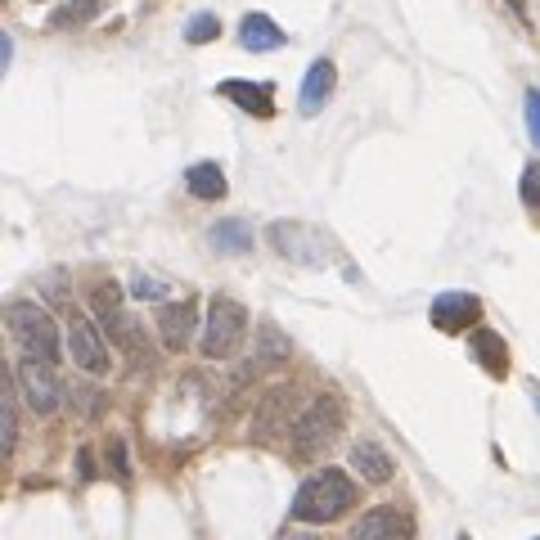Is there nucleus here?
<instances>
[{"instance_id": "obj_1", "label": "nucleus", "mask_w": 540, "mask_h": 540, "mask_svg": "<svg viewBox=\"0 0 540 540\" xmlns=\"http://www.w3.org/2000/svg\"><path fill=\"white\" fill-rule=\"evenodd\" d=\"M356 504V486L342 468H320L293 495V522H333Z\"/></svg>"}, {"instance_id": "obj_2", "label": "nucleus", "mask_w": 540, "mask_h": 540, "mask_svg": "<svg viewBox=\"0 0 540 540\" xmlns=\"http://www.w3.org/2000/svg\"><path fill=\"white\" fill-rule=\"evenodd\" d=\"M5 320H9V333H14L18 351H23V360H45V365L59 360V329H54V320L41 311V306L9 302Z\"/></svg>"}, {"instance_id": "obj_3", "label": "nucleus", "mask_w": 540, "mask_h": 540, "mask_svg": "<svg viewBox=\"0 0 540 540\" xmlns=\"http://www.w3.org/2000/svg\"><path fill=\"white\" fill-rule=\"evenodd\" d=\"M338 423H342V410L333 396H315V401L302 405L297 423L288 428V441H293V455L302 459H315L329 450V441L338 437Z\"/></svg>"}, {"instance_id": "obj_4", "label": "nucleus", "mask_w": 540, "mask_h": 540, "mask_svg": "<svg viewBox=\"0 0 540 540\" xmlns=\"http://www.w3.org/2000/svg\"><path fill=\"white\" fill-rule=\"evenodd\" d=\"M243 329H248V311L234 297H212L207 306V324H203V356L207 360H225L239 351Z\"/></svg>"}, {"instance_id": "obj_5", "label": "nucleus", "mask_w": 540, "mask_h": 540, "mask_svg": "<svg viewBox=\"0 0 540 540\" xmlns=\"http://www.w3.org/2000/svg\"><path fill=\"white\" fill-rule=\"evenodd\" d=\"M18 392H23V401L32 414H54L59 410L63 387H59V378H54V369L45 365V360H23V365H18Z\"/></svg>"}, {"instance_id": "obj_6", "label": "nucleus", "mask_w": 540, "mask_h": 540, "mask_svg": "<svg viewBox=\"0 0 540 540\" xmlns=\"http://www.w3.org/2000/svg\"><path fill=\"white\" fill-rule=\"evenodd\" d=\"M297 387H288V383H279V387H270L266 396H261V405H257V419H252V437L257 441H270L279 428H293L297 423Z\"/></svg>"}, {"instance_id": "obj_7", "label": "nucleus", "mask_w": 540, "mask_h": 540, "mask_svg": "<svg viewBox=\"0 0 540 540\" xmlns=\"http://www.w3.org/2000/svg\"><path fill=\"white\" fill-rule=\"evenodd\" d=\"M68 356L77 360V369H86V374H108L104 333L95 329L90 315H72V324H68Z\"/></svg>"}, {"instance_id": "obj_8", "label": "nucleus", "mask_w": 540, "mask_h": 540, "mask_svg": "<svg viewBox=\"0 0 540 540\" xmlns=\"http://www.w3.org/2000/svg\"><path fill=\"white\" fill-rule=\"evenodd\" d=\"M270 243H275V252H279V257H288V261L324 266V243L315 239L306 225H297V221H275V225H270Z\"/></svg>"}, {"instance_id": "obj_9", "label": "nucleus", "mask_w": 540, "mask_h": 540, "mask_svg": "<svg viewBox=\"0 0 540 540\" xmlns=\"http://www.w3.org/2000/svg\"><path fill=\"white\" fill-rule=\"evenodd\" d=\"M477 311H482V306H477L473 293H437V302H432L428 315L441 333H459L477 320Z\"/></svg>"}, {"instance_id": "obj_10", "label": "nucleus", "mask_w": 540, "mask_h": 540, "mask_svg": "<svg viewBox=\"0 0 540 540\" xmlns=\"http://www.w3.org/2000/svg\"><path fill=\"white\" fill-rule=\"evenodd\" d=\"M194 302H167L158 311V333H162V347L167 351H185L189 338H194Z\"/></svg>"}, {"instance_id": "obj_11", "label": "nucleus", "mask_w": 540, "mask_h": 540, "mask_svg": "<svg viewBox=\"0 0 540 540\" xmlns=\"http://www.w3.org/2000/svg\"><path fill=\"white\" fill-rule=\"evenodd\" d=\"M347 540H405V518L392 504H378V509H369L365 518L351 527Z\"/></svg>"}, {"instance_id": "obj_12", "label": "nucleus", "mask_w": 540, "mask_h": 540, "mask_svg": "<svg viewBox=\"0 0 540 540\" xmlns=\"http://www.w3.org/2000/svg\"><path fill=\"white\" fill-rule=\"evenodd\" d=\"M216 95L234 99V104H239L243 113H252V117H275L270 86H252V81H221V86H216Z\"/></svg>"}, {"instance_id": "obj_13", "label": "nucleus", "mask_w": 540, "mask_h": 540, "mask_svg": "<svg viewBox=\"0 0 540 540\" xmlns=\"http://www.w3.org/2000/svg\"><path fill=\"white\" fill-rule=\"evenodd\" d=\"M239 45H243V50L270 54V50H279V45H284V32H279L275 18H266V14H243V23H239Z\"/></svg>"}, {"instance_id": "obj_14", "label": "nucleus", "mask_w": 540, "mask_h": 540, "mask_svg": "<svg viewBox=\"0 0 540 540\" xmlns=\"http://www.w3.org/2000/svg\"><path fill=\"white\" fill-rule=\"evenodd\" d=\"M333 95V63L329 59H315L311 63V72H306V81H302V117H315L320 113V104Z\"/></svg>"}, {"instance_id": "obj_15", "label": "nucleus", "mask_w": 540, "mask_h": 540, "mask_svg": "<svg viewBox=\"0 0 540 540\" xmlns=\"http://www.w3.org/2000/svg\"><path fill=\"white\" fill-rule=\"evenodd\" d=\"M351 468H356L365 482H387V477L396 473L387 450L378 446V441H356V446H351Z\"/></svg>"}, {"instance_id": "obj_16", "label": "nucleus", "mask_w": 540, "mask_h": 540, "mask_svg": "<svg viewBox=\"0 0 540 540\" xmlns=\"http://www.w3.org/2000/svg\"><path fill=\"white\" fill-rule=\"evenodd\" d=\"M293 356V342L275 329L270 320L257 324V347H252V369H266V365H279V360Z\"/></svg>"}, {"instance_id": "obj_17", "label": "nucleus", "mask_w": 540, "mask_h": 540, "mask_svg": "<svg viewBox=\"0 0 540 540\" xmlns=\"http://www.w3.org/2000/svg\"><path fill=\"white\" fill-rule=\"evenodd\" d=\"M185 185L194 198H203V203H212V198L225 194V171L216 167V162H194V167L185 171Z\"/></svg>"}, {"instance_id": "obj_18", "label": "nucleus", "mask_w": 540, "mask_h": 540, "mask_svg": "<svg viewBox=\"0 0 540 540\" xmlns=\"http://www.w3.org/2000/svg\"><path fill=\"white\" fill-rule=\"evenodd\" d=\"M473 356L482 360L486 374H495V378L509 369V351H504L500 333H491V329H477V333H473Z\"/></svg>"}, {"instance_id": "obj_19", "label": "nucleus", "mask_w": 540, "mask_h": 540, "mask_svg": "<svg viewBox=\"0 0 540 540\" xmlns=\"http://www.w3.org/2000/svg\"><path fill=\"white\" fill-rule=\"evenodd\" d=\"M207 239H212V248H221V252H248L252 248L248 221H216L212 230H207Z\"/></svg>"}, {"instance_id": "obj_20", "label": "nucleus", "mask_w": 540, "mask_h": 540, "mask_svg": "<svg viewBox=\"0 0 540 540\" xmlns=\"http://www.w3.org/2000/svg\"><path fill=\"white\" fill-rule=\"evenodd\" d=\"M14 437H18V423H14V387L5 378V392H0V450H14Z\"/></svg>"}, {"instance_id": "obj_21", "label": "nucleus", "mask_w": 540, "mask_h": 540, "mask_svg": "<svg viewBox=\"0 0 540 540\" xmlns=\"http://www.w3.org/2000/svg\"><path fill=\"white\" fill-rule=\"evenodd\" d=\"M212 36H221V18L216 14H194L185 23V41L189 45H203V41H212Z\"/></svg>"}, {"instance_id": "obj_22", "label": "nucleus", "mask_w": 540, "mask_h": 540, "mask_svg": "<svg viewBox=\"0 0 540 540\" xmlns=\"http://www.w3.org/2000/svg\"><path fill=\"white\" fill-rule=\"evenodd\" d=\"M522 203L540 216V162H531V167L522 171Z\"/></svg>"}, {"instance_id": "obj_23", "label": "nucleus", "mask_w": 540, "mask_h": 540, "mask_svg": "<svg viewBox=\"0 0 540 540\" xmlns=\"http://www.w3.org/2000/svg\"><path fill=\"white\" fill-rule=\"evenodd\" d=\"M95 9H99V0H72V9H59V14H54V23L59 27L86 23V18H95Z\"/></svg>"}, {"instance_id": "obj_24", "label": "nucleus", "mask_w": 540, "mask_h": 540, "mask_svg": "<svg viewBox=\"0 0 540 540\" xmlns=\"http://www.w3.org/2000/svg\"><path fill=\"white\" fill-rule=\"evenodd\" d=\"M131 293L140 297V302H162V297H167V284H162V279L140 275V279H131Z\"/></svg>"}, {"instance_id": "obj_25", "label": "nucleus", "mask_w": 540, "mask_h": 540, "mask_svg": "<svg viewBox=\"0 0 540 540\" xmlns=\"http://www.w3.org/2000/svg\"><path fill=\"white\" fill-rule=\"evenodd\" d=\"M527 131H531V144L540 149V90H527Z\"/></svg>"}, {"instance_id": "obj_26", "label": "nucleus", "mask_w": 540, "mask_h": 540, "mask_svg": "<svg viewBox=\"0 0 540 540\" xmlns=\"http://www.w3.org/2000/svg\"><path fill=\"white\" fill-rule=\"evenodd\" d=\"M72 405H81V414H95L99 410V392H90V387H72Z\"/></svg>"}, {"instance_id": "obj_27", "label": "nucleus", "mask_w": 540, "mask_h": 540, "mask_svg": "<svg viewBox=\"0 0 540 540\" xmlns=\"http://www.w3.org/2000/svg\"><path fill=\"white\" fill-rule=\"evenodd\" d=\"M9 59H14V41H9V36H0V68H9Z\"/></svg>"}, {"instance_id": "obj_28", "label": "nucleus", "mask_w": 540, "mask_h": 540, "mask_svg": "<svg viewBox=\"0 0 540 540\" xmlns=\"http://www.w3.org/2000/svg\"><path fill=\"white\" fill-rule=\"evenodd\" d=\"M504 5H509L518 18H527V0H504Z\"/></svg>"}, {"instance_id": "obj_29", "label": "nucleus", "mask_w": 540, "mask_h": 540, "mask_svg": "<svg viewBox=\"0 0 540 540\" xmlns=\"http://www.w3.org/2000/svg\"><path fill=\"white\" fill-rule=\"evenodd\" d=\"M284 540H320V536H315V531H288Z\"/></svg>"}, {"instance_id": "obj_30", "label": "nucleus", "mask_w": 540, "mask_h": 540, "mask_svg": "<svg viewBox=\"0 0 540 540\" xmlns=\"http://www.w3.org/2000/svg\"><path fill=\"white\" fill-rule=\"evenodd\" d=\"M459 540H468V536H459Z\"/></svg>"}, {"instance_id": "obj_31", "label": "nucleus", "mask_w": 540, "mask_h": 540, "mask_svg": "<svg viewBox=\"0 0 540 540\" xmlns=\"http://www.w3.org/2000/svg\"><path fill=\"white\" fill-rule=\"evenodd\" d=\"M36 5H41V0H36Z\"/></svg>"}, {"instance_id": "obj_32", "label": "nucleus", "mask_w": 540, "mask_h": 540, "mask_svg": "<svg viewBox=\"0 0 540 540\" xmlns=\"http://www.w3.org/2000/svg\"><path fill=\"white\" fill-rule=\"evenodd\" d=\"M536 405H540V401H536Z\"/></svg>"}, {"instance_id": "obj_33", "label": "nucleus", "mask_w": 540, "mask_h": 540, "mask_svg": "<svg viewBox=\"0 0 540 540\" xmlns=\"http://www.w3.org/2000/svg\"><path fill=\"white\" fill-rule=\"evenodd\" d=\"M536 540H540V536H536Z\"/></svg>"}]
</instances>
